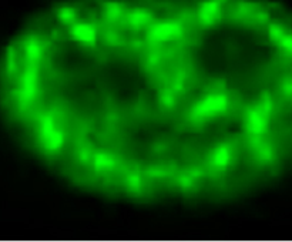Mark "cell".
I'll return each instance as SVG.
<instances>
[{
  "label": "cell",
  "mask_w": 292,
  "mask_h": 242,
  "mask_svg": "<svg viewBox=\"0 0 292 242\" xmlns=\"http://www.w3.org/2000/svg\"><path fill=\"white\" fill-rule=\"evenodd\" d=\"M0 172L111 221L261 218L292 198V0H26Z\"/></svg>",
  "instance_id": "cell-1"
}]
</instances>
